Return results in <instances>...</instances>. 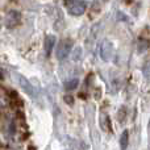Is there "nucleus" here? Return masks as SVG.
<instances>
[{"instance_id":"nucleus-10","label":"nucleus","mask_w":150,"mask_h":150,"mask_svg":"<svg viewBox=\"0 0 150 150\" xmlns=\"http://www.w3.org/2000/svg\"><path fill=\"white\" fill-rule=\"evenodd\" d=\"M149 46H150V41H149V40H146V38L140 40V42H138V52H140V53L146 52V50L149 49Z\"/></svg>"},{"instance_id":"nucleus-12","label":"nucleus","mask_w":150,"mask_h":150,"mask_svg":"<svg viewBox=\"0 0 150 150\" xmlns=\"http://www.w3.org/2000/svg\"><path fill=\"white\" fill-rule=\"evenodd\" d=\"M79 55H82V49H80V47H76L75 52H74V54H73L74 61H79Z\"/></svg>"},{"instance_id":"nucleus-3","label":"nucleus","mask_w":150,"mask_h":150,"mask_svg":"<svg viewBox=\"0 0 150 150\" xmlns=\"http://www.w3.org/2000/svg\"><path fill=\"white\" fill-rule=\"evenodd\" d=\"M112 53H113V45L111 44L109 41H103L101 44V47H100V57L103 61H109L112 57Z\"/></svg>"},{"instance_id":"nucleus-4","label":"nucleus","mask_w":150,"mask_h":150,"mask_svg":"<svg viewBox=\"0 0 150 150\" xmlns=\"http://www.w3.org/2000/svg\"><path fill=\"white\" fill-rule=\"evenodd\" d=\"M20 20H21L20 13L16 12V11H11L7 15V17H5V25H7V28H15V26H17L20 24Z\"/></svg>"},{"instance_id":"nucleus-14","label":"nucleus","mask_w":150,"mask_h":150,"mask_svg":"<svg viewBox=\"0 0 150 150\" xmlns=\"http://www.w3.org/2000/svg\"><path fill=\"white\" fill-rule=\"evenodd\" d=\"M28 150H36V148H33V146H29Z\"/></svg>"},{"instance_id":"nucleus-7","label":"nucleus","mask_w":150,"mask_h":150,"mask_svg":"<svg viewBox=\"0 0 150 150\" xmlns=\"http://www.w3.org/2000/svg\"><path fill=\"white\" fill-rule=\"evenodd\" d=\"M100 128L107 133L112 132V124H111V119H109V116L103 115V116L100 117Z\"/></svg>"},{"instance_id":"nucleus-5","label":"nucleus","mask_w":150,"mask_h":150,"mask_svg":"<svg viewBox=\"0 0 150 150\" xmlns=\"http://www.w3.org/2000/svg\"><path fill=\"white\" fill-rule=\"evenodd\" d=\"M17 79H18V84L21 86L24 92H26L29 96H34V88H33V86L30 84V82H29L26 78H24L23 75H17Z\"/></svg>"},{"instance_id":"nucleus-1","label":"nucleus","mask_w":150,"mask_h":150,"mask_svg":"<svg viewBox=\"0 0 150 150\" xmlns=\"http://www.w3.org/2000/svg\"><path fill=\"white\" fill-rule=\"evenodd\" d=\"M71 49H73V41L69 38L62 40L59 42V45L57 46V58L59 61L66 59L69 57V54H70Z\"/></svg>"},{"instance_id":"nucleus-13","label":"nucleus","mask_w":150,"mask_h":150,"mask_svg":"<svg viewBox=\"0 0 150 150\" xmlns=\"http://www.w3.org/2000/svg\"><path fill=\"white\" fill-rule=\"evenodd\" d=\"M76 1H79V0H65V4L67 5V7H70L71 4H74V3H76Z\"/></svg>"},{"instance_id":"nucleus-8","label":"nucleus","mask_w":150,"mask_h":150,"mask_svg":"<svg viewBox=\"0 0 150 150\" xmlns=\"http://www.w3.org/2000/svg\"><path fill=\"white\" fill-rule=\"evenodd\" d=\"M128 145H129V130L125 129L122 132L121 137H120V146H121V150H127Z\"/></svg>"},{"instance_id":"nucleus-9","label":"nucleus","mask_w":150,"mask_h":150,"mask_svg":"<svg viewBox=\"0 0 150 150\" xmlns=\"http://www.w3.org/2000/svg\"><path fill=\"white\" fill-rule=\"evenodd\" d=\"M78 84H79V80H78L76 78H74V79H70V80H67V82H66L65 88L67 91H73V90H75V88L78 87Z\"/></svg>"},{"instance_id":"nucleus-2","label":"nucleus","mask_w":150,"mask_h":150,"mask_svg":"<svg viewBox=\"0 0 150 150\" xmlns=\"http://www.w3.org/2000/svg\"><path fill=\"white\" fill-rule=\"evenodd\" d=\"M69 8V13L73 16H80L83 15V13L86 12V9H87V3L84 1V0H79V1L74 3V4H71Z\"/></svg>"},{"instance_id":"nucleus-6","label":"nucleus","mask_w":150,"mask_h":150,"mask_svg":"<svg viewBox=\"0 0 150 150\" xmlns=\"http://www.w3.org/2000/svg\"><path fill=\"white\" fill-rule=\"evenodd\" d=\"M55 45V37L53 36V34H49V36L45 37V53H46V55H50L53 52V47H54Z\"/></svg>"},{"instance_id":"nucleus-11","label":"nucleus","mask_w":150,"mask_h":150,"mask_svg":"<svg viewBox=\"0 0 150 150\" xmlns=\"http://www.w3.org/2000/svg\"><path fill=\"white\" fill-rule=\"evenodd\" d=\"M63 100H65L66 104H69V105H73V104H74V98L71 95H65Z\"/></svg>"}]
</instances>
